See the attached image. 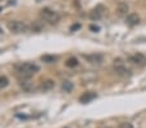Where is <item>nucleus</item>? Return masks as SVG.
Wrapping results in <instances>:
<instances>
[{
    "instance_id": "obj_10",
    "label": "nucleus",
    "mask_w": 146,
    "mask_h": 128,
    "mask_svg": "<svg viewBox=\"0 0 146 128\" xmlns=\"http://www.w3.org/2000/svg\"><path fill=\"white\" fill-rule=\"evenodd\" d=\"M116 13L119 16H125L128 13V5L125 3H120L118 5V8H116Z\"/></svg>"
},
{
    "instance_id": "obj_17",
    "label": "nucleus",
    "mask_w": 146,
    "mask_h": 128,
    "mask_svg": "<svg viewBox=\"0 0 146 128\" xmlns=\"http://www.w3.org/2000/svg\"><path fill=\"white\" fill-rule=\"evenodd\" d=\"M78 29H80V25H79V23H76V25H72V26H71V31H75V30H78Z\"/></svg>"
},
{
    "instance_id": "obj_3",
    "label": "nucleus",
    "mask_w": 146,
    "mask_h": 128,
    "mask_svg": "<svg viewBox=\"0 0 146 128\" xmlns=\"http://www.w3.org/2000/svg\"><path fill=\"white\" fill-rule=\"evenodd\" d=\"M8 30L14 34H22L26 32L29 30V27L27 25H25L21 21H11V22H8Z\"/></svg>"
},
{
    "instance_id": "obj_14",
    "label": "nucleus",
    "mask_w": 146,
    "mask_h": 128,
    "mask_svg": "<svg viewBox=\"0 0 146 128\" xmlns=\"http://www.w3.org/2000/svg\"><path fill=\"white\" fill-rule=\"evenodd\" d=\"M8 86V79L4 76V78H0V88H4V87Z\"/></svg>"
},
{
    "instance_id": "obj_5",
    "label": "nucleus",
    "mask_w": 146,
    "mask_h": 128,
    "mask_svg": "<svg viewBox=\"0 0 146 128\" xmlns=\"http://www.w3.org/2000/svg\"><path fill=\"white\" fill-rule=\"evenodd\" d=\"M84 58L88 62H91V64L100 65L102 62V60H104V56L100 54V53H92V54H84Z\"/></svg>"
},
{
    "instance_id": "obj_13",
    "label": "nucleus",
    "mask_w": 146,
    "mask_h": 128,
    "mask_svg": "<svg viewBox=\"0 0 146 128\" xmlns=\"http://www.w3.org/2000/svg\"><path fill=\"white\" fill-rule=\"evenodd\" d=\"M62 89H64L65 92H71V89H72V84L70 83V82H65V83L62 84Z\"/></svg>"
},
{
    "instance_id": "obj_7",
    "label": "nucleus",
    "mask_w": 146,
    "mask_h": 128,
    "mask_svg": "<svg viewBox=\"0 0 146 128\" xmlns=\"http://www.w3.org/2000/svg\"><path fill=\"white\" fill-rule=\"evenodd\" d=\"M94 98H96V93L88 92V93H84L79 100H80V102H83V103H88V102H91L92 100H94Z\"/></svg>"
},
{
    "instance_id": "obj_8",
    "label": "nucleus",
    "mask_w": 146,
    "mask_h": 128,
    "mask_svg": "<svg viewBox=\"0 0 146 128\" xmlns=\"http://www.w3.org/2000/svg\"><path fill=\"white\" fill-rule=\"evenodd\" d=\"M138 22H140V17H138L137 13H132L127 17V23L129 26H135V25H137Z\"/></svg>"
},
{
    "instance_id": "obj_11",
    "label": "nucleus",
    "mask_w": 146,
    "mask_h": 128,
    "mask_svg": "<svg viewBox=\"0 0 146 128\" xmlns=\"http://www.w3.org/2000/svg\"><path fill=\"white\" fill-rule=\"evenodd\" d=\"M53 87V82L52 80H45L43 82V84H41L40 88L43 89V91H48V89H50Z\"/></svg>"
},
{
    "instance_id": "obj_9",
    "label": "nucleus",
    "mask_w": 146,
    "mask_h": 128,
    "mask_svg": "<svg viewBox=\"0 0 146 128\" xmlns=\"http://www.w3.org/2000/svg\"><path fill=\"white\" fill-rule=\"evenodd\" d=\"M100 7L98 8H94L93 11H91V13H89V18H91L92 21H97V20H100L101 18V16H102V11H100Z\"/></svg>"
},
{
    "instance_id": "obj_12",
    "label": "nucleus",
    "mask_w": 146,
    "mask_h": 128,
    "mask_svg": "<svg viewBox=\"0 0 146 128\" xmlns=\"http://www.w3.org/2000/svg\"><path fill=\"white\" fill-rule=\"evenodd\" d=\"M66 66L67 67H76L78 66V60L75 58V57L69 58V60H67V62H66Z\"/></svg>"
},
{
    "instance_id": "obj_15",
    "label": "nucleus",
    "mask_w": 146,
    "mask_h": 128,
    "mask_svg": "<svg viewBox=\"0 0 146 128\" xmlns=\"http://www.w3.org/2000/svg\"><path fill=\"white\" fill-rule=\"evenodd\" d=\"M119 128H133V125L131 124V123H121V124L119 125Z\"/></svg>"
},
{
    "instance_id": "obj_4",
    "label": "nucleus",
    "mask_w": 146,
    "mask_h": 128,
    "mask_svg": "<svg viewBox=\"0 0 146 128\" xmlns=\"http://www.w3.org/2000/svg\"><path fill=\"white\" fill-rule=\"evenodd\" d=\"M114 69H115L116 74L120 76H128L131 74V70L127 67V65L124 64L121 60H115L114 61Z\"/></svg>"
},
{
    "instance_id": "obj_2",
    "label": "nucleus",
    "mask_w": 146,
    "mask_h": 128,
    "mask_svg": "<svg viewBox=\"0 0 146 128\" xmlns=\"http://www.w3.org/2000/svg\"><path fill=\"white\" fill-rule=\"evenodd\" d=\"M40 17L44 21H47L48 23H52V25H54V23H57L58 21H60V14H58L57 12L49 9V8L41 9L40 11Z\"/></svg>"
},
{
    "instance_id": "obj_1",
    "label": "nucleus",
    "mask_w": 146,
    "mask_h": 128,
    "mask_svg": "<svg viewBox=\"0 0 146 128\" xmlns=\"http://www.w3.org/2000/svg\"><path fill=\"white\" fill-rule=\"evenodd\" d=\"M16 70L21 76H23V78H30L35 72L39 71V66L33 64V62H23V64L17 65Z\"/></svg>"
},
{
    "instance_id": "obj_16",
    "label": "nucleus",
    "mask_w": 146,
    "mask_h": 128,
    "mask_svg": "<svg viewBox=\"0 0 146 128\" xmlns=\"http://www.w3.org/2000/svg\"><path fill=\"white\" fill-rule=\"evenodd\" d=\"M43 60H44V61H49V62H53V61H54V57H48V56H44V57H43Z\"/></svg>"
},
{
    "instance_id": "obj_18",
    "label": "nucleus",
    "mask_w": 146,
    "mask_h": 128,
    "mask_svg": "<svg viewBox=\"0 0 146 128\" xmlns=\"http://www.w3.org/2000/svg\"><path fill=\"white\" fill-rule=\"evenodd\" d=\"M91 30H93L94 32H97V31L100 30V27H98V26H96V25H92L91 26Z\"/></svg>"
},
{
    "instance_id": "obj_6",
    "label": "nucleus",
    "mask_w": 146,
    "mask_h": 128,
    "mask_svg": "<svg viewBox=\"0 0 146 128\" xmlns=\"http://www.w3.org/2000/svg\"><path fill=\"white\" fill-rule=\"evenodd\" d=\"M129 61L133 62V64H136V65L143 66V65H146V57L143 56L142 53H136V54H133V56L129 57Z\"/></svg>"
}]
</instances>
